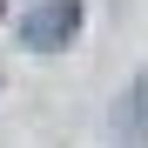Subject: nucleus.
I'll list each match as a JSON object with an SVG mask.
<instances>
[{"label":"nucleus","mask_w":148,"mask_h":148,"mask_svg":"<svg viewBox=\"0 0 148 148\" xmlns=\"http://www.w3.org/2000/svg\"><path fill=\"white\" fill-rule=\"evenodd\" d=\"M74 34H81V0H34L20 14V47H34V54H54Z\"/></svg>","instance_id":"1"},{"label":"nucleus","mask_w":148,"mask_h":148,"mask_svg":"<svg viewBox=\"0 0 148 148\" xmlns=\"http://www.w3.org/2000/svg\"><path fill=\"white\" fill-rule=\"evenodd\" d=\"M128 128H135V141L148 148V74H135V88H128Z\"/></svg>","instance_id":"2"}]
</instances>
